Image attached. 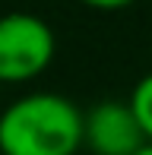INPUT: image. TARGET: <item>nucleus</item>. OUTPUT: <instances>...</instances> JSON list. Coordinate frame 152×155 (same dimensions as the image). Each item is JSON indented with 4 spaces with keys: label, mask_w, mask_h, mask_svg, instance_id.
I'll return each instance as SVG.
<instances>
[{
    "label": "nucleus",
    "mask_w": 152,
    "mask_h": 155,
    "mask_svg": "<svg viewBox=\"0 0 152 155\" xmlns=\"http://www.w3.org/2000/svg\"><path fill=\"white\" fill-rule=\"evenodd\" d=\"M79 3H86V6H92V10H124V6H130L133 0H79Z\"/></svg>",
    "instance_id": "5"
},
{
    "label": "nucleus",
    "mask_w": 152,
    "mask_h": 155,
    "mask_svg": "<svg viewBox=\"0 0 152 155\" xmlns=\"http://www.w3.org/2000/svg\"><path fill=\"white\" fill-rule=\"evenodd\" d=\"M82 146L92 155H140L149 146V139L130 101L108 98V101H98L92 111H86Z\"/></svg>",
    "instance_id": "3"
},
{
    "label": "nucleus",
    "mask_w": 152,
    "mask_h": 155,
    "mask_svg": "<svg viewBox=\"0 0 152 155\" xmlns=\"http://www.w3.org/2000/svg\"><path fill=\"white\" fill-rule=\"evenodd\" d=\"M140 155H152V143H149V146H146V149H143Z\"/></svg>",
    "instance_id": "6"
},
{
    "label": "nucleus",
    "mask_w": 152,
    "mask_h": 155,
    "mask_svg": "<svg viewBox=\"0 0 152 155\" xmlns=\"http://www.w3.org/2000/svg\"><path fill=\"white\" fill-rule=\"evenodd\" d=\"M86 114L57 92H32L0 111V155H76Z\"/></svg>",
    "instance_id": "1"
},
{
    "label": "nucleus",
    "mask_w": 152,
    "mask_h": 155,
    "mask_svg": "<svg viewBox=\"0 0 152 155\" xmlns=\"http://www.w3.org/2000/svg\"><path fill=\"white\" fill-rule=\"evenodd\" d=\"M130 108H133L136 120H140L143 133H146V139L152 143V73H146L140 82L133 86V92H130Z\"/></svg>",
    "instance_id": "4"
},
{
    "label": "nucleus",
    "mask_w": 152,
    "mask_h": 155,
    "mask_svg": "<svg viewBox=\"0 0 152 155\" xmlns=\"http://www.w3.org/2000/svg\"><path fill=\"white\" fill-rule=\"evenodd\" d=\"M57 54L54 29L35 13L0 16V82H29L51 67Z\"/></svg>",
    "instance_id": "2"
}]
</instances>
